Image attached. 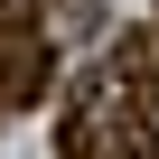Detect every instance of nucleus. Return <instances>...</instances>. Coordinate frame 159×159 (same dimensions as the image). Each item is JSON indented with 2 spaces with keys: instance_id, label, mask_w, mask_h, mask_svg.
<instances>
[{
  "instance_id": "1",
  "label": "nucleus",
  "mask_w": 159,
  "mask_h": 159,
  "mask_svg": "<svg viewBox=\"0 0 159 159\" xmlns=\"http://www.w3.org/2000/svg\"><path fill=\"white\" fill-rule=\"evenodd\" d=\"M38 94H47V47L10 38V56H0V103H38Z\"/></svg>"
}]
</instances>
